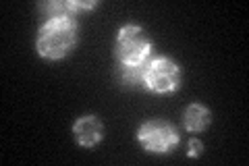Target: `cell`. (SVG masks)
I'll use <instances>...</instances> for the list:
<instances>
[{
	"instance_id": "cell-1",
	"label": "cell",
	"mask_w": 249,
	"mask_h": 166,
	"mask_svg": "<svg viewBox=\"0 0 249 166\" xmlns=\"http://www.w3.org/2000/svg\"><path fill=\"white\" fill-rule=\"evenodd\" d=\"M75 27L69 19H52L48 25H44L40 39H37V48L44 56L58 58L62 56L73 44Z\"/></svg>"
},
{
	"instance_id": "cell-2",
	"label": "cell",
	"mask_w": 249,
	"mask_h": 166,
	"mask_svg": "<svg viewBox=\"0 0 249 166\" xmlns=\"http://www.w3.org/2000/svg\"><path fill=\"white\" fill-rule=\"evenodd\" d=\"M150 50L145 34L139 27H124L119 36V56L127 65H139Z\"/></svg>"
},
{
	"instance_id": "cell-3",
	"label": "cell",
	"mask_w": 249,
	"mask_h": 166,
	"mask_svg": "<svg viewBox=\"0 0 249 166\" xmlns=\"http://www.w3.org/2000/svg\"><path fill=\"white\" fill-rule=\"evenodd\" d=\"M139 139L152 152H166L168 148H173L177 144V131L168 123L154 121V123H147L145 127H142Z\"/></svg>"
},
{
	"instance_id": "cell-4",
	"label": "cell",
	"mask_w": 249,
	"mask_h": 166,
	"mask_svg": "<svg viewBox=\"0 0 249 166\" xmlns=\"http://www.w3.org/2000/svg\"><path fill=\"white\" fill-rule=\"evenodd\" d=\"M143 81L150 85L152 90L168 92V90H173L178 81V69L175 62H170L166 58H158V60H154L152 65H147Z\"/></svg>"
},
{
	"instance_id": "cell-5",
	"label": "cell",
	"mask_w": 249,
	"mask_h": 166,
	"mask_svg": "<svg viewBox=\"0 0 249 166\" xmlns=\"http://www.w3.org/2000/svg\"><path fill=\"white\" fill-rule=\"evenodd\" d=\"M100 133H102V127H100V123L93 116H83L75 125V135L83 146L96 144L100 139Z\"/></svg>"
},
{
	"instance_id": "cell-6",
	"label": "cell",
	"mask_w": 249,
	"mask_h": 166,
	"mask_svg": "<svg viewBox=\"0 0 249 166\" xmlns=\"http://www.w3.org/2000/svg\"><path fill=\"white\" fill-rule=\"evenodd\" d=\"M210 121V112L204 108V106H189L187 108V112H185V125H187V129H191V131H199V129H204L206 125Z\"/></svg>"
},
{
	"instance_id": "cell-7",
	"label": "cell",
	"mask_w": 249,
	"mask_h": 166,
	"mask_svg": "<svg viewBox=\"0 0 249 166\" xmlns=\"http://www.w3.org/2000/svg\"><path fill=\"white\" fill-rule=\"evenodd\" d=\"M145 71H147V67H142V62H139V65H129L124 69L123 77L127 83H139L142 79H145Z\"/></svg>"
},
{
	"instance_id": "cell-8",
	"label": "cell",
	"mask_w": 249,
	"mask_h": 166,
	"mask_svg": "<svg viewBox=\"0 0 249 166\" xmlns=\"http://www.w3.org/2000/svg\"><path fill=\"white\" fill-rule=\"evenodd\" d=\"M199 152H201V144H199L197 139H193L191 144H189V156H197Z\"/></svg>"
}]
</instances>
